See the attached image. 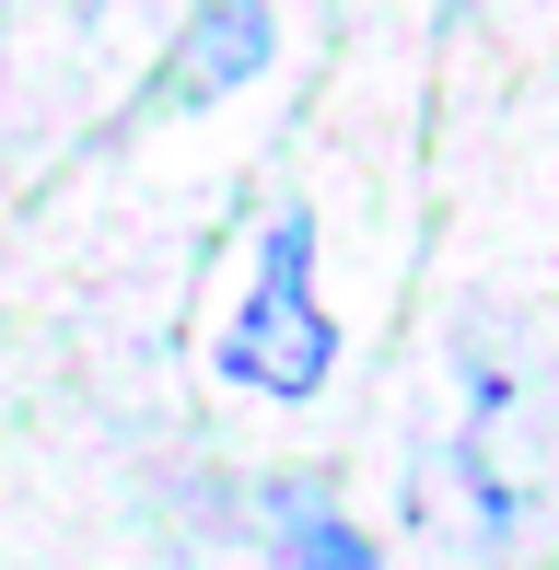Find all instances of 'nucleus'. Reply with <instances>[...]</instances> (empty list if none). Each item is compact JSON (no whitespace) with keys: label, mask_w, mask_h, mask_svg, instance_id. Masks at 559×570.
<instances>
[{"label":"nucleus","mask_w":559,"mask_h":570,"mask_svg":"<svg viewBox=\"0 0 559 570\" xmlns=\"http://www.w3.org/2000/svg\"><path fill=\"white\" fill-rule=\"evenodd\" d=\"M443 478H454V524H467L478 559H513V548L548 535V512H559V407H548V384H537L524 350H501V338L454 350Z\"/></svg>","instance_id":"f257e3e1"},{"label":"nucleus","mask_w":559,"mask_h":570,"mask_svg":"<svg viewBox=\"0 0 559 570\" xmlns=\"http://www.w3.org/2000/svg\"><path fill=\"white\" fill-rule=\"evenodd\" d=\"M326 373H339V315H326V279H315V210H280L257 245V279L222 326V384L303 407Z\"/></svg>","instance_id":"f03ea898"},{"label":"nucleus","mask_w":559,"mask_h":570,"mask_svg":"<svg viewBox=\"0 0 559 570\" xmlns=\"http://www.w3.org/2000/svg\"><path fill=\"white\" fill-rule=\"evenodd\" d=\"M268 47H280L268 0H187V23H175L164 70H151L140 117H198V106H222V94H245L268 70Z\"/></svg>","instance_id":"7ed1b4c3"},{"label":"nucleus","mask_w":559,"mask_h":570,"mask_svg":"<svg viewBox=\"0 0 559 570\" xmlns=\"http://www.w3.org/2000/svg\"><path fill=\"white\" fill-rule=\"evenodd\" d=\"M280 570H385V548L362 524H339L326 501H292L280 512Z\"/></svg>","instance_id":"20e7f679"},{"label":"nucleus","mask_w":559,"mask_h":570,"mask_svg":"<svg viewBox=\"0 0 559 570\" xmlns=\"http://www.w3.org/2000/svg\"><path fill=\"white\" fill-rule=\"evenodd\" d=\"M94 12H106V0H70V23H94Z\"/></svg>","instance_id":"39448f33"}]
</instances>
